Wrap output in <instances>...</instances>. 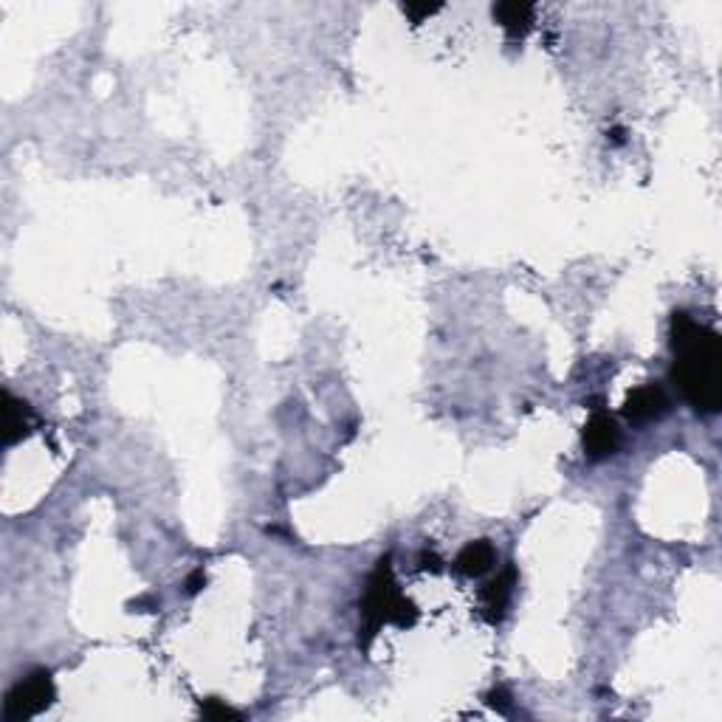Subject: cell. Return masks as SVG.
Listing matches in <instances>:
<instances>
[{
	"label": "cell",
	"instance_id": "8992f818",
	"mask_svg": "<svg viewBox=\"0 0 722 722\" xmlns=\"http://www.w3.org/2000/svg\"><path fill=\"white\" fill-rule=\"evenodd\" d=\"M514 587H517V567L505 565L497 579H491L480 590V601H483V615H486L488 624H500L508 613V604L514 596Z\"/></svg>",
	"mask_w": 722,
	"mask_h": 722
},
{
	"label": "cell",
	"instance_id": "7c38bea8",
	"mask_svg": "<svg viewBox=\"0 0 722 722\" xmlns=\"http://www.w3.org/2000/svg\"><path fill=\"white\" fill-rule=\"evenodd\" d=\"M488 706L497 708V711H503V714H508V708H511V694H508L505 689H494L491 694H488Z\"/></svg>",
	"mask_w": 722,
	"mask_h": 722
},
{
	"label": "cell",
	"instance_id": "277c9868",
	"mask_svg": "<svg viewBox=\"0 0 722 722\" xmlns=\"http://www.w3.org/2000/svg\"><path fill=\"white\" fill-rule=\"evenodd\" d=\"M669 409H672V401H669L666 390L660 384H655V381H646L641 387L629 390L621 412H624V418H627L629 424L646 426L652 424V421H660Z\"/></svg>",
	"mask_w": 722,
	"mask_h": 722
},
{
	"label": "cell",
	"instance_id": "6da1fadb",
	"mask_svg": "<svg viewBox=\"0 0 722 722\" xmlns=\"http://www.w3.org/2000/svg\"><path fill=\"white\" fill-rule=\"evenodd\" d=\"M672 381L694 412L714 415L722 407V339L717 330L686 311L672 314Z\"/></svg>",
	"mask_w": 722,
	"mask_h": 722
},
{
	"label": "cell",
	"instance_id": "52a82bcc",
	"mask_svg": "<svg viewBox=\"0 0 722 722\" xmlns=\"http://www.w3.org/2000/svg\"><path fill=\"white\" fill-rule=\"evenodd\" d=\"M3 446H15L23 438H29L34 429V412L26 401H20L12 393L3 395Z\"/></svg>",
	"mask_w": 722,
	"mask_h": 722
},
{
	"label": "cell",
	"instance_id": "30bf717a",
	"mask_svg": "<svg viewBox=\"0 0 722 722\" xmlns=\"http://www.w3.org/2000/svg\"><path fill=\"white\" fill-rule=\"evenodd\" d=\"M201 714H204L206 720H240V711L226 706L218 697H209L206 703H201Z\"/></svg>",
	"mask_w": 722,
	"mask_h": 722
},
{
	"label": "cell",
	"instance_id": "5bb4252c",
	"mask_svg": "<svg viewBox=\"0 0 722 722\" xmlns=\"http://www.w3.org/2000/svg\"><path fill=\"white\" fill-rule=\"evenodd\" d=\"M421 567L424 570H432V573H438L440 570V559L435 556V553H429V550H424V556H421Z\"/></svg>",
	"mask_w": 722,
	"mask_h": 722
},
{
	"label": "cell",
	"instance_id": "9c48e42d",
	"mask_svg": "<svg viewBox=\"0 0 722 722\" xmlns=\"http://www.w3.org/2000/svg\"><path fill=\"white\" fill-rule=\"evenodd\" d=\"M494 565H497V550H494V545L488 539L469 542L455 559V570L460 576H466V579H480Z\"/></svg>",
	"mask_w": 722,
	"mask_h": 722
},
{
	"label": "cell",
	"instance_id": "8fae6325",
	"mask_svg": "<svg viewBox=\"0 0 722 722\" xmlns=\"http://www.w3.org/2000/svg\"><path fill=\"white\" fill-rule=\"evenodd\" d=\"M440 12V3L429 6V3H407L404 6V15L412 17V23H424V17H432Z\"/></svg>",
	"mask_w": 722,
	"mask_h": 722
},
{
	"label": "cell",
	"instance_id": "3957f363",
	"mask_svg": "<svg viewBox=\"0 0 722 722\" xmlns=\"http://www.w3.org/2000/svg\"><path fill=\"white\" fill-rule=\"evenodd\" d=\"M54 680L46 669H34L32 675L17 680L3 700V720L6 722H26L43 714L54 703Z\"/></svg>",
	"mask_w": 722,
	"mask_h": 722
},
{
	"label": "cell",
	"instance_id": "ba28073f",
	"mask_svg": "<svg viewBox=\"0 0 722 722\" xmlns=\"http://www.w3.org/2000/svg\"><path fill=\"white\" fill-rule=\"evenodd\" d=\"M491 12H494V20L508 32V37L519 40V37H525V34L531 32L536 6L534 3H525V0H505V3H497Z\"/></svg>",
	"mask_w": 722,
	"mask_h": 722
},
{
	"label": "cell",
	"instance_id": "4fadbf2b",
	"mask_svg": "<svg viewBox=\"0 0 722 722\" xmlns=\"http://www.w3.org/2000/svg\"><path fill=\"white\" fill-rule=\"evenodd\" d=\"M206 587V576H204V570H195L192 576L187 579V593L189 596H198L201 590Z\"/></svg>",
	"mask_w": 722,
	"mask_h": 722
},
{
	"label": "cell",
	"instance_id": "5b68a950",
	"mask_svg": "<svg viewBox=\"0 0 722 722\" xmlns=\"http://www.w3.org/2000/svg\"><path fill=\"white\" fill-rule=\"evenodd\" d=\"M581 443H584V452L590 460H607L618 452L621 446V429L610 412L596 409L590 415V421L581 429Z\"/></svg>",
	"mask_w": 722,
	"mask_h": 722
},
{
	"label": "cell",
	"instance_id": "7a4b0ae2",
	"mask_svg": "<svg viewBox=\"0 0 722 722\" xmlns=\"http://www.w3.org/2000/svg\"><path fill=\"white\" fill-rule=\"evenodd\" d=\"M361 627H359V644L370 649L376 635L381 632L384 624H395V627H412L418 621V607L409 601L393 576V556H381L376 570L367 579V593L359 604Z\"/></svg>",
	"mask_w": 722,
	"mask_h": 722
}]
</instances>
